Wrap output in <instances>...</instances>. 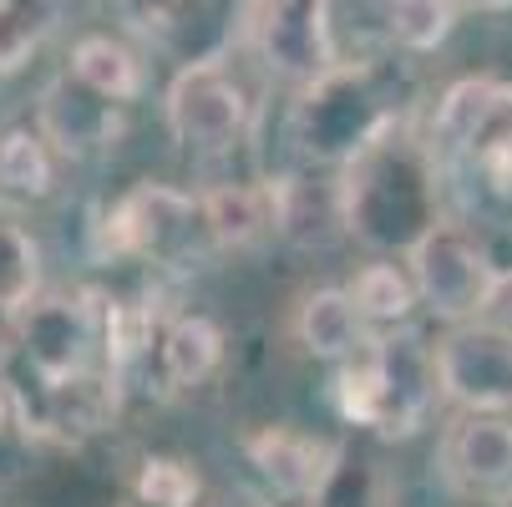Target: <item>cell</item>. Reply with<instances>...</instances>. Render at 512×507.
Instances as JSON below:
<instances>
[{"label": "cell", "mask_w": 512, "mask_h": 507, "mask_svg": "<svg viewBox=\"0 0 512 507\" xmlns=\"http://www.w3.org/2000/svg\"><path fill=\"white\" fill-rule=\"evenodd\" d=\"M36 289H41V244L11 213H0V315L26 310Z\"/></svg>", "instance_id": "obj_21"}, {"label": "cell", "mask_w": 512, "mask_h": 507, "mask_svg": "<svg viewBox=\"0 0 512 507\" xmlns=\"http://www.w3.org/2000/svg\"><path fill=\"white\" fill-rule=\"evenodd\" d=\"M406 269L416 279L421 305L436 320H447V325H462V320L487 315L497 284H502V269L487 254V244L477 234H467L462 224H447V219H436L406 249Z\"/></svg>", "instance_id": "obj_7"}, {"label": "cell", "mask_w": 512, "mask_h": 507, "mask_svg": "<svg viewBox=\"0 0 512 507\" xmlns=\"http://www.w3.org/2000/svg\"><path fill=\"white\" fill-rule=\"evenodd\" d=\"M107 6L127 21V26H137V31H168L193 0H107Z\"/></svg>", "instance_id": "obj_25"}, {"label": "cell", "mask_w": 512, "mask_h": 507, "mask_svg": "<svg viewBox=\"0 0 512 507\" xmlns=\"http://www.w3.org/2000/svg\"><path fill=\"white\" fill-rule=\"evenodd\" d=\"M457 26V6L452 0H391V41L406 51H436Z\"/></svg>", "instance_id": "obj_24"}, {"label": "cell", "mask_w": 512, "mask_h": 507, "mask_svg": "<svg viewBox=\"0 0 512 507\" xmlns=\"http://www.w3.org/2000/svg\"><path fill=\"white\" fill-rule=\"evenodd\" d=\"M16 416V406H11V391H6V381H0V431H6V421Z\"/></svg>", "instance_id": "obj_26"}, {"label": "cell", "mask_w": 512, "mask_h": 507, "mask_svg": "<svg viewBox=\"0 0 512 507\" xmlns=\"http://www.w3.org/2000/svg\"><path fill=\"white\" fill-rule=\"evenodd\" d=\"M244 36L279 82L310 87L340 66L330 0H244Z\"/></svg>", "instance_id": "obj_9"}, {"label": "cell", "mask_w": 512, "mask_h": 507, "mask_svg": "<svg viewBox=\"0 0 512 507\" xmlns=\"http://www.w3.org/2000/svg\"><path fill=\"white\" fill-rule=\"evenodd\" d=\"M132 507H142V502H132Z\"/></svg>", "instance_id": "obj_28"}, {"label": "cell", "mask_w": 512, "mask_h": 507, "mask_svg": "<svg viewBox=\"0 0 512 507\" xmlns=\"http://www.w3.org/2000/svg\"><path fill=\"white\" fill-rule=\"evenodd\" d=\"M462 6H472V11H507L512 0H462Z\"/></svg>", "instance_id": "obj_27"}, {"label": "cell", "mask_w": 512, "mask_h": 507, "mask_svg": "<svg viewBox=\"0 0 512 507\" xmlns=\"http://www.w3.org/2000/svg\"><path fill=\"white\" fill-rule=\"evenodd\" d=\"M442 396L462 411H512V325L477 315L436 340Z\"/></svg>", "instance_id": "obj_10"}, {"label": "cell", "mask_w": 512, "mask_h": 507, "mask_svg": "<svg viewBox=\"0 0 512 507\" xmlns=\"http://www.w3.org/2000/svg\"><path fill=\"white\" fill-rule=\"evenodd\" d=\"M36 127L46 132V142L61 158H97V153L117 148V137H122V102L102 97L97 87H87L77 71L66 66L41 92Z\"/></svg>", "instance_id": "obj_12"}, {"label": "cell", "mask_w": 512, "mask_h": 507, "mask_svg": "<svg viewBox=\"0 0 512 507\" xmlns=\"http://www.w3.org/2000/svg\"><path fill=\"white\" fill-rule=\"evenodd\" d=\"M102 254L112 259H148L163 269H198L218 249L208 208L193 193H178L168 183H137L127 188L97 224Z\"/></svg>", "instance_id": "obj_6"}, {"label": "cell", "mask_w": 512, "mask_h": 507, "mask_svg": "<svg viewBox=\"0 0 512 507\" xmlns=\"http://www.w3.org/2000/svg\"><path fill=\"white\" fill-rule=\"evenodd\" d=\"M401 122L396 77L376 61H340L320 82L300 87V102L289 112V137L315 163H350L360 158L381 132Z\"/></svg>", "instance_id": "obj_4"}, {"label": "cell", "mask_w": 512, "mask_h": 507, "mask_svg": "<svg viewBox=\"0 0 512 507\" xmlns=\"http://www.w3.org/2000/svg\"><path fill=\"white\" fill-rule=\"evenodd\" d=\"M442 163L431 142H416L406 122L381 132L360 158L345 163L340 203H345V234H355L365 249H411L442 213Z\"/></svg>", "instance_id": "obj_2"}, {"label": "cell", "mask_w": 512, "mask_h": 507, "mask_svg": "<svg viewBox=\"0 0 512 507\" xmlns=\"http://www.w3.org/2000/svg\"><path fill=\"white\" fill-rule=\"evenodd\" d=\"M208 224L218 249H249L264 234H279V193L269 183H234V188H213L203 193Z\"/></svg>", "instance_id": "obj_15"}, {"label": "cell", "mask_w": 512, "mask_h": 507, "mask_svg": "<svg viewBox=\"0 0 512 507\" xmlns=\"http://www.w3.org/2000/svg\"><path fill=\"white\" fill-rule=\"evenodd\" d=\"M295 340L315 360H350L371 345V325L355 310L350 289H310L295 310Z\"/></svg>", "instance_id": "obj_14"}, {"label": "cell", "mask_w": 512, "mask_h": 507, "mask_svg": "<svg viewBox=\"0 0 512 507\" xmlns=\"http://www.w3.org/2000/svg\"><path fill=\"white\" fill-rule=\"evenodd\" d=\"M436 462L457 497L512 507V421L502 411H462L447 426Z\"/></svg>", "instance_id": "obj_11"}, {"label": "cell", "mask_w": 512, "mask_h": 507, "mask_svg": "<svg viewBox=\"0 0 512 507\" xmlns=\"http://www.w3.org/2000/svg\"><path fill=\"white\" fill-rule=\"evenodd\" d=\"M51 142L41 127H6L0 132V193L11 198H46L56 188Z\"/></svg>", "instance_id": "obj_17"}, {"label": "cell", "mask_w": 512, "mask_h": 507, "mask_svg": "<svg viewBox=\"0 0 512 507\" xmlns=\"http://www.w3.org/2000/svg\"><path fill=\"white\" fill-rule=\"evenodd\" d=\"M16 421L26 437L77 447L112 426L122 371L107 360L102 295H46L11 315V340L0 350Z\"/></svg>", "instance_id": "obj_1"}, {"label": "cell", "mask_w": 512, "mask_h": 507, "mask_svg": "<svg viewBox=\"0 0 512 507\" xmlns=\"http://www.w3.org/2000/svg\"><path fill=\"white\" fill-rule=\"evenodd\" d=\"M244 457L249 467L279 492L295 502H320V492L330 487L335 467H340V447L325 437H310V431L295 426H259L244 437Z\"/></svg>", "instance_id": "obj_13"}, {"label": "cell", "mask_w": 512, "mask_h": 507, "mask_svg": "<svg viewBox=\"0 0 512 507\" xmlns=\"http://www.w3.org/2000/svg\"><path fill=\"white\" fill-rule=\"evenodd\" d=\"M153 335H158V310L148 300H102V340L117 371H132L153 350Z\"/></svg>", "instance_id": "obj_22"}, {"label": "cell", "mask_w": 512, "mask_h": 507, "mask_svg": "<svg viewBox=\"0 0 512 507\" xmlns=\"http://www.w3.org/2000/svg\"><path fill=\"white\" fill-rule=\"evenodd\" d=\"M56 21H61V0H0V77H16L46 46Z\"/></svg>", "instance_id": "obj_19"}, {"label": "cell", "mask_w": 512, "mask_h": 507, "mask_svg": "<svg viewBox=\"0 0 512 507\" xmlns=\"http://www.w3.org/2000/svg\"><path fill=\"white\" fill-rule=\"evenodd\" d=\"M340 421L371 426L381 437H416L426 426L442 376H436V345H426L416 330H386L371 335L360 355L340 360V376L330 386Z\"/></svg>", "instance_id": "obj_3"}, {"label": "cell", "mask_w": 512, "mask_h": 507, "mask_svg": "<svg viewBox=\"0 0 512 507\" xmlns=\"http://www.w3.org/2000/svg\"><path fill=\"white\" fill-rule=\"evenodd\" d=\"M198 497H203V477L193 472V462L142 457L137 482H132V502H142V507H198Z\"/></svg>", "instance_id": "obj_23"}, {"label": "cell", "mask_w": 512, "mask_h": 507, "mask_svg": "<svg viewBox=\"0 0 512 507\" xmlns=\"http://www.w3.org/2000/svg\"><path fill=\"white\" fill-rule=\"evenodd\" d=\"M163 112H168V132H173L178 148L208 153V158L239 148L249 122H254V102H249V92L239 82V71L224 56L188 61L168 82Z\"/></svg>", "instance_id": "obj_8"}, {"label": "cell", "mask_w": 512, "mask_h": 507, "mask_svg": "<svg viewBox=\"0 0 512 507\" xmlns=\"http://www.w3.org/2000/svg\"><path fill=\"white\" fill-rule=\"evenodd\" d=\"M431 153L442 168L472 173L492 198L512 203V82L462 77L431 112Z\"/></svg>", "instance_id": "obj_5"}, {"label": "cell", "mask_w": 512, "mask_h": 507, "mask_svg": "<svg viewBox=\"0 0 512 507\" xmlns=\"http://www.w3.org/2000/svg\"><path fill=\"white\" fill-rule=\"evenodd\" d=\"M218 360H224V330H218L208 315H178L163 325L158 335V366H163V381L173 391H193L203 386Z\"/></svg>", "instance_id": "obj_16"}, {"label": "cell", "mask_w": 512, "mask_h": 507, "mask_svg": "<svg viewBox=\"0 0 512 507\" xmlns=\"http://www.w3.org/2000/svg\"><path fill=\"white\" fill-rule=\"evenodd\" d=\"M71 71H77L87 87H97L102 97H117V102H132L142 92L137 56L112 36H82L77 46H71Z\"/></svg>", "instance_id": "obj_20"}, {"label": "cell", "mask_w": 512, "mask_h": 507, "mask_svg": "<svg viewBox=\"0 0 512 507\" xmlns=\"http://www.w3.org/2000/svg\"><path fill=\"white\" fill-rule=\"evenodd\" d=\"M350 295H355V310L365 315V325H406L411 310L421 305L411 269H401L391 259L365 264L355 274V284H350Z\"/></svg>", "instance_id": "obj_18"}]
</instances>
